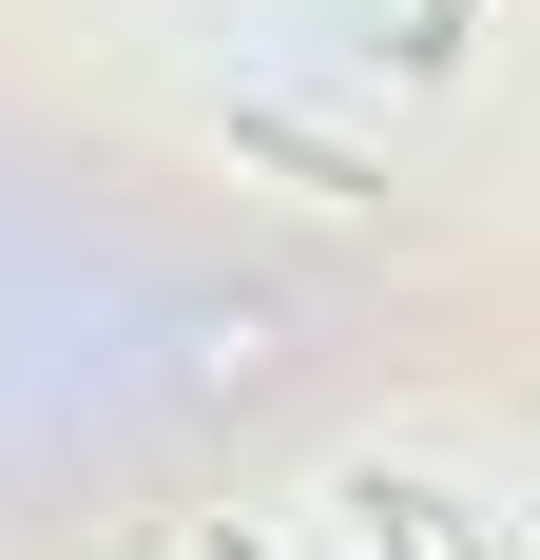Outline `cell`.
I'll list each match as a JSON object with an SVG mask.
<instances>
[{"label":"cell","instance_id":"obj_1","mask_svg":"<svg viewBox=\"0 0 540 560\" xmlns=\"http://www.w3.org/2000/svg\"><path fill=\"white\" fill-rule=\"evenodd\" d=\"M232 155H251V174H290V194H328V213H367V194H386L348 136H290V116H232Z\"/></svg>","mask_w":540,"mask_h":560}]
</instances>
